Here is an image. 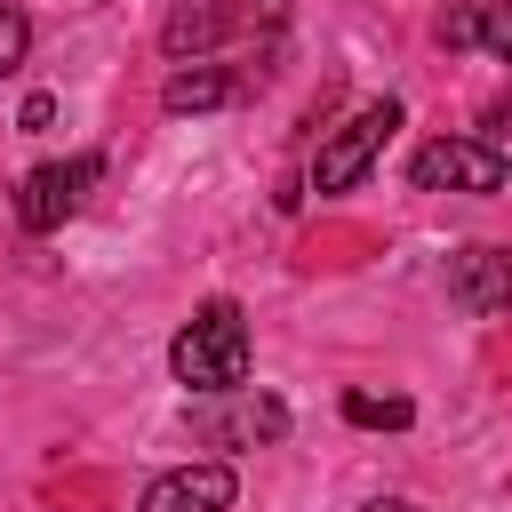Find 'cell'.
I'll list each match as a JSON object with an SVG mask.
<instances>
[{"label":"cell","instance_id":"obj_1","mask_svg":"<svg viewBox=\"0 0 512 512\" xmlns=\"http://www.w3.org/2000/svg\"><path fill=\"white\" fill-rule=\"evenodd\" d=\"M168 368H176V384L184 392H240L248 384V312L232 304V296H208L184 328H176V344H168Z\"/></svg>","mask_w":512,"mask_h":512},{"label":"cell","instance_id":"obj_2","mask_svg":"<svg viewBox=\"0 0 512 512\" xmlns=\"http://www.w3.org/2000/svg\"><path fill=\"white\" fill-rule=\"evenodd\" d=\"M408 184L416 192H504L512 184V160L488 136H432V144H416Z\"/></svg>","mask_w":512,"mask_h":512},{"label":"cell","instance_id":"obj_3","mask_svg":"<svg viewBox=\"0 0 512 512\" xmlns=\"http://www.w3.org/2000/svg\"><path fill=\"white\" fill-rule=\"evenodd\" d=\"M392 128H400V104H392V96H376V104H360L344 128H328V144H320V160H312V192H352V184L376 168V152H384Z\"/></svg>","mask_w":512,"mask_h":512},{"label":"cell","instance_id":"obj_4","mask_svg":"<svg viewBox=\"0 0 512 512\" xmlns=\"http://www.w3.org/2000/svg\"><path fill=\"white\" fill-rule=\"evenodd\" d=\"M96 176H104V160H96V152L32 168V176L16 184V224H24V232H56L64 216H80V200H88V184H96Z\"/></svg>","mask_w":512,"mask_h":512},{"label":"cell","instance_id":"obj_5","mask_svg":"<svg viewBox=\"0 0 512 512\" xmlns=\"http://www.w3.org/2000/svg\"><path fill=\"white\" fill-rule=\"evenodd\" d=\"M232 496H240L232 464H176L136 496V512H232Z\"/></svg>","mask_w":512,"mask_h":512},{"label":"cell","instance_id":"obj_6","mask_svg":"<svg viewBox=\"0 0 512 512\" xmlns=\"http://www.w3.org/2000/svg\"><path fill=\"white\" fill-rule=\"evenodd\" d=\"M448 296L472 320L504 312L512 304V248H464V256H448Z\"/></svg>","mask_w":512,"mask_h":512},{"label":"cell","instance_id":"obj_7","mask_svg":"<svg viewBox=\"0 0 512 512\" xmlns=\"http://www.w3.org/2000/svg\"><path fill=\"white\" fill-rule=\"evenodd\" d=\"M224 32H232V24H224V8H216V0H184V8L160 24V48H168L176 64H200Z\"/></svg>","mask_w":512,"mask_h":512},{"label":"cell","instance_id":"obj_8","mask_svg":"<svg viewBox=\"0 0 512 512\" xmlns=\"http://www.w3.org/2000/svg\"><path fill=\"white\" fill-rule=\"evenodd\" d=\"M240 96V80L232 72H216V64H176L168 72V88H160V104L168 112H216V104H232Z\"/></svg>","mask_w":512,"mask_h":512},{"label":"cell","instance_id":"obj_9","mask_svg":"<svg viewBox=\"0 0 512 512\" xmlns=\"http://www.w3.org/2000/svg\"><path fill=\"white\" fill-rule=\"evenodd\" d=\"M344 424H360V432H408L416 408L400 392H344Z\"/></svg>","mask_w":512,"mask_h":512},{"label":"cell","instance_id":"obj_10","mask_svg":"<svg viewBox=\"0 0 512 512\" xmlns=\"http://www.w3.org/2000/svg\"><path fill=\"white\" fill-rule=\"evenodd\" d=\"M288 432V408L280 400H240L224 424H208V440H280Z\"/></svg>","mask_w":512,"mask_h":512},{"label":"cell","instance_id":"obj_11","mask_svg":"<svg viewBox=\"0 0 512 512\" xmlns=\"http://www.w3.org/2000/svg\"><path fill=\"white\" fill-rule=\"evenodd\" d=\"M24 48H32V16L24 8H0V80L24 64Z\"/></svg>","mask_w":512,"mask_h":512},{"label":"cell","instance_id":"obj_12","mask_svg":"<svg viewBox=\"0 0 512 512\" xmlns=\"http://www.w3.org/2000/svg\"><path fill=\"white\" fill-rule=\"evenodd\" d=\"M480 48H488L496 64H512V0H488V8H480Z\"/></svg>","mask_w":512,"mask_h":512},{"label":"cell","instance_id":"obj_13","mask_svg":"<svg viewBox=\"0 0 512 512\" xmlns=\"http://www.w3.org/2000/svg\"><path fill=\"white\" fill-rule=\"evenodd\" d=\"M216 8H224V24H248V32H256V24H280V16H288V0H216Z\"/></svg>","mask_w":512,"mask_h":512},{"label":"cell","instance_id":"obj_14","mask_svg":"<svg viewBox=\"0 0 512 512\" xmlns=\"http://www.w3.org/2000/svg\"><path fill=\"white\" fill-rule=\"evenodd\" d=\"M480 40V8H448L440 16V48H472Z\"/></svg>","mask_w":512,"mask_h":512},{"label":"cell","instance_id":"obj_15","mask_svg":"<svg viewBox=\"0 0 512 512\" xmlns=\"http://www.w3.org/2000/svg\"><path fill=\"white\" fill-rule=\"evenodd\" d=\"M48 120H56V96H24V112H16V128H24V136H40Z\"/></svg>","mask_w":512,"mask_h":512},{"label":"cell","instance_id":"obj_16","mask_svg":"<svg viewBox=\"0 0 512 512\" xmlns=\"http://www.w3.org/2000/svg\"><path fill=\"white\" fill-rule=\"evenodd\" d=\"M360 512H424V504H408V496H376V504H360Z\"/></svg>","mask_w":512,"mask_h":512}]
</instances>
